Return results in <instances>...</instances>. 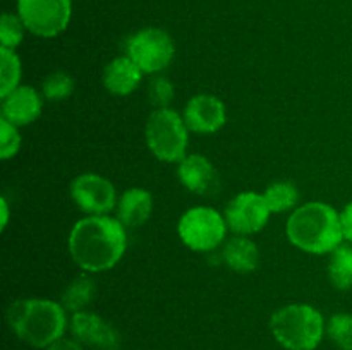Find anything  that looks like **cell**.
<instances>
[{"label": "cell", "mask_w": 352, "mask_h": 350, "mask_svg": "<svg viewBox=\"0 0 352 350\" xmlns=\"http://www.w3.org/2000/svg\"><path fill=\"white\" fill-rule=\"evenodd\" d=\"M21 148V136L17 126L10 124L9 120H0V158L9 160L10 156L19 151Z\"/></svg>", "instance_id": "26"}, {"label": "cell", "mask_w": 352, "mask_h": 350, "mask_svg": "<svg viewBox=\"0 0 352 350\" xmlns=\"http://www.w3.org/2000/svg\"><path fill=\"white\" fill-rule=\"evenodd\" d=\"M143 71L129 57H117L103 71V84L116 96H127L138 88Z\"/></svg>", "instance_id": "15"}, {"label": "cell", "mask_w": 352, "mask_h": 350, "mask_svg": "<svg viewBox=\"0 0 352 350\" xmlns=\"http://www.w3.org/2000/svg\"><path fill=\"white\" fill-rule=\"evenodd\" d=\"M0 208H2V220H0V226L2 230L7 226V222H9V206H7L6 199H0Z\"/></svg>", "instance_id": "29"}, {"label": "cell", "mask_w": 352, "mask_h": 350, "mask_svg": "<svg viewBox=\"0 0 352 350\" xmlns=\"http://www.w3.org/2000/svg\"><path fill=\"white\" fill-rule=\"evenodd\" d=\"M124 225L107 215L82 218L69 233V253L81 270L98 273L110 270L126 253Z\"/></svg>", "instance_id": "1"}, {"label": "cell", "mask_w": 352, "mask_h": 350, "mask_svg": "<svg viewBox=\"0 0 352 350\" xmlns=\"http://www.w3.org/2000/svg\"><path fill=\"white\" fill-rule=\"evenodd\" d=\"M226 120V105L213 95L192 96L184 108V122L192 132L213 134L222 129Z\"/></svg>", "instance_id": "12"}, {"label": "cell", "mask_w": 352, "mask_h": 350, "mask_svg": "<svg viewBox=\"0 0 352 350\" xmlns=\"http://www.w3.org/2000/svg\"><path fill=\"white\" fill-rule=\"evenodd\" d=\"M285 232L298 249L311 254L333 253L344 239L340 213L320 201L306 202L296 209L289 216Z\"/></svg>", "instance_id": "2"}, {"label": "cell", "mask_w": 352, "mask_h": 350, "mask_svg": "<svg viewBox=\"0 0 352 350\" xmlns=\"http://www.w3.org/2000/svg\"><path fill=\"white\" fill-rule=\"evenodd\" d=\"M47 350H82V347L76 338H65V336H62L60 340L52 343Z\"/></svg>", "instance_id": "28"}, {"label": "cell", "mask_w": 352, "mask_h": 350, "mask_svg": "<svg viewBox=\"0 0 352 350\" xmlns=\"http://www.w3.org/2000/svg\"><path fill=\"white\" fill-rule=\"evenodd\" d=\"M71 196L76 206L91 216L107 215L117 202L112 182L96 174L78 175L71 184Z\"/></svg>", "instance_id": "10"}, {"label": "cell", "mask_w": 352, "mask_h": 350, "mask_svg": "<svg viewBox=\"0 0 352 350\" xmlns=\"http://www.w3.org/2000/svg\"><path fill=\"white\" fill-rule=\"evenodd\" d=\"M41 96L31 86H19L2 98V119L14 126H28L34 122L41 113Z\"/></svg>", "instance_id": "14"}, {"label": "cell", "mask_w": 352, "mask_h": 350, "mask_svg": "<svg viewBox=\"0 0 352 350\" xmlns=\"http://www.w3.org/2000/svg\"><path fill=\"white\" fill-rule=\"evenodd\" d=\"M270 331L284 349L315 350L327 333V325L313 305L289 304L272 314Z\"/></svg>", "instance_id": "4"}, {"label": "cell", "mask_w": 352, "mask_h": 350, "mask_svg": "<svg viewBox=\"0 0 352 350\" xmlns=\"http://www.w3.org/2000/svg\"><path fill=\"white\" fill-rule=\"evenodd\" d=\"M153 209V198L146 189L131 187L117 201V220L124 226H141Z\"/></svg>", "instance_id": "16"}, {"label": "cell", "mask_w": 352, "mask_h": 350, "mask_svg": "<svg viewBox=\"0 0 352 350\" xmlns=\"http://www.w3.org/2000/svg\"><path fill=\"white\" fill-rule=\"evenodd\" d=\"M329 277L339 290L352 288V247L339 246L332 253L329 264Z\"/></svg>", "instance_id": "19"}, {"label": "cell", "mask_w": 352, "mask_h": 350, "mask_svg": "<svg viewBox=\"0 0 352 350\" xmlns=\"http://www.w3.org/2000/svg\"><path fill=\"white\" fill-rule=\"evenodd\" d=\"M172 98H174V86L168 79L162 78H153L148 82V100L151 102V105L158 108H168Z\"/></svg>", "instance_id": "25"}, {"label": "cell", "mask_w": 352, "mask_h": 350, "mask_svg": "<svg viewBox=\"0 0 352 350\" xmlns=\"http://www.w3.org/2000/svg\"><path fill=\"white\" fill-rule=\"evenodd\" d=\"M17 16L24 27L41 38H54L69 26L71 0H17Z\"/></svg>", "instance_id": "8"}, {"label": "cell", "mask_w": 352, "mask_h": 350, "mask_svg": "<svg viewBox=\"0 0 352 350\" xmlns=\"http://www.w3.org/2000/svg\"><path fill=\"white\" fill-rule=\"evenodd\" d=\"M340 222H342L344 239L349 240L352 244V201L344 208V211L340 213Z\"/></svg>", "instance_id": "27"}, {"label": "cell", "mask_w": 352, "mask_h": 350, "mask_svg": "<svg viewBox=\"0 0 352 350\" xmlns=\"http://www.w3.org/2000/svg\"><path fill=\"white\" fill-rule=\"evenodd\" d=\"M177 175L182 184L191 192L199 196H210L219 187L215 167L203 154H189L179 163Z\"/></svg>", "instance_id": "13"}, {"label": "cell", "mask_w": 352, "mask_h": 350, "mask_svg": "<svg viewBox=\"0 0 352 350\" xmlns=\"http://www.w3.org/2000/svg\"><path fill=\"white\" fill-rule=\"evenodd\" d=\"M95 281L91 278L78 277L62 294V307L72 314L85 311L86 305L95 297Z\"/></svg>", "instance_id": "18"}, {"label": "cell", "mask_w": 352, "mask_h": 350, "mask_svg": "<svg viewBox=\"0 0 352 350\" xmlns=\"http://www.w3.org/2000/svg\"><path fill=\"white\" fill-rule=\"evenodd\" d=\"M127 57L143 71V74H155L167 67L175 54L170 34L158 27H146L127 40Z\"/></svg>", "instance_id": "7"}, {"label": "cell", "mask_w": 352, "mask_h": 350, "mask_svg": "<svg viewBox=\"0 0 352 350\" xmlns=\"http://www.w3.org/2000/svg\"><path fill=\"white\" fill-rule=\"evenodd\" d=\"M263 196L272 213L287 211V209L294 208L299 199L298 189L291 182H275V184L268 185Z\"/></svg>", "instance_id": "21"}, {"label": "cell", "mask_w": 352, "mask_h": 350, "mask_svg": "<svg viewBox=\"0 0 352 350\" xmlns=\"http://www.w3.org/2000/svg\"><path fill=\"white\" fill-rule=\"evenodd\" d=\"M222 257L227 266L237 273H251L256 270L258 263H260V253H258L256 244L244 235L230 239L223 247Z\"/></svg>", "instance_id": "17"}, {"label": "cell", "mask_w": 352, "mask_h": 350, "mask_svg": "<svg viewBox=\"0 0 352 350\" xmlns=\"http://www.w3.org/2000/svg\"><path fill=\"white\" fill-rule=\"evenodd\" d=\"M179 237L192 250L206 253L219 246L226 237L227 222L217 209L198 206L191 208L179 220Z\"/></svg>", "instance_id": "6"}, {"label": "cell", "mask_w": 352, "mask_h": 350, "mask_svg": "<svg viewBox=\"0 0 352 350\" xmlns=\"http://www.w3.org/2000/svg\"><path fill=\"white\" fill-rule=\"evenodd\" d=\"M62 304L48 299H19L7 311V323L17 338L34 349H48L65 333L67 318Z\"/></svg>", "instance_id": "3"}, {"label": "cell", "mask_w": 352, "mask_h": 350, "mask_svg": "<svg viewBox=\"0 0 352 350\" xmlns=\"http://www.w3.org/2000/svg\"><path fill=\"white\" fill-rule=\"evenodd\" d=\"M21 60L10 48H0V96L6 98L9 93L19 88Z\"/></svg>", "instance_id": "20"}, {"label": "cell", "mask_w": 352, "mask_h": 350, "mask_svg": "<svg viewBox=\"0 0 352 350\" xmlns=\"http://www.w3.org/2000/svg\"><path fill=\"white\" fill-rule=\"evenodd\" d=\"M24 36V24L19 16L14 14L3 12L2 19H0V41H2V48H14L23 41Z\"/></svg>", "instance_id": "24"}, {"label": "cell", "mask_w": 352, "mask_h": 350, "mask_svg": "<svg viewBox=\"0 0 352 350\" xmlns=\"http://www.w3.org/2000/svg\"><path fill=\"white\" fill-rule=\"evenodd\" d=\"M41 91L47 100L57 102V100H64L72 95L74 91V79L65 72H54V74L47 75L43 81Z\"/></svg>", "instance_id": "23"}, {"label": "cell", "mask_w": 352, "mask_h": 350, "mask_svg": "<svg viewBox=\"0 0 352 350\" xmlns=\"http://www.w3.org/2000/svg\"><path fill=\"white\" fill-rule=\"evenodd\" d=\"M327 335L340 350H352V314H333L327 325Z\"/></svg>", "instance_id": "22"}, {"label": "cell", "mask_w": 352, "mask_h": 350, "mask_svg": "<svg viewBox=\"0 0 352 350\" xmlns=\"http://www.w3.org/2000/svg\"><path fill=\"white\" fill-rule=\"evenodd\" d=\"M270 213L263 194L241 192L227 205L226 222L234 233L248 237L260 232L267 225Z\"/></svg>", "instance_id": "9"}, {"label": "cell", "mask_w": 352, "mask_h": 350, "mask_svg": "<svg viewBox=\"0 0 352 350\" xmlns=\"http://www.w3.org/2000/svg\"><path fill=\"white\" fill-rule=\"evenodd\" d=\"M71 333L81 345L96 350H119L122 345L119 331L113 325L95 312L81 311L72 314Z\"/></svg>", "instance_id": "11"}, {"label": "cell", "mask_w": 352, "mask_h": 350, "mask_svg": "<svg viewBox=\"0 0 352 350\" xmlns=\"http://www.w3.org/2000/svg\"><path fill=\"white\" fill-rule=\"evenodd\" d=\"M188 126L177 112L158 108L148 117L146 144L162 161H181L188 148Z\"/></svg>", "instance_id": "5"}]
</instances>
